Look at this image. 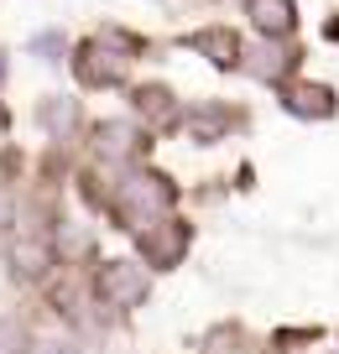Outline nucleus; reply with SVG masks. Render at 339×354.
<instances>
[{
  "mask_svg": "<svg viewBox=\"0 0 339 354\" xmlns=\"http://www.w3.org/2000/svg\"><path fill=\"white\" fill-rule=\"evenodd\" d=\"M251 16L261 32H287L293 26V6L287 0H251Z\"/></svg>",
  "mask_w": 339,
  "mask_h": 354,
  "instance_id": "nucleus-1",
  "label": "nucleus"
},
{
  "mask_svg": "<svg viewBox=\"0 0 339 354\" xmlns=\"http://www.w3.org/2000/svg\"><path fill=\"white\" fill-rule=\"evenodd\" d=\"M0 219H6V193H0Z\"/></svg>",
  "mask_w": 339,
  "mask_h": 354,
  "instance_id": "nucleus-2",
  "label": "nucleus"
},
{
  "mask_svg": "<svg viewBox=\"0 0 339 354\" xmlns=\"http://www.w3.org/2000/svg\"><path fill=\"white\" fill-rule=\"evenodd\" d=\"M0 78H6V57H0Z\"/></svg>",
  "mask_w": 339,
  "mask_h": 354,
  "instance_id": "nucleus-3",
  "label": "nucleus"
}]
</instances>
